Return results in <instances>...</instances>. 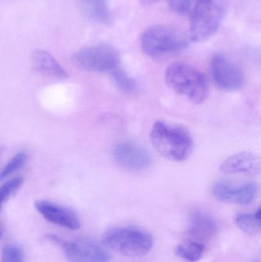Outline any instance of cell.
Returning <instances> with one entry per match:
<instances>
[{"instance_id":"1","label":"cell","mask_w":261,"mask_h":262,"mask_svg":"<svg viewBox=\"0 0 261 262\" xmlns=\"http://www.w3.org/2000/svg\"><path fill=\"white\" fill-rule=\"evenodd\" d=\"M150 139L156 150L173 161H184L193 151V137L182 126L156 121L150 133Z\"/></svg>"},{"instance_id":"2","label":"cell","mask_w":261,"mask_h":262,"mask_svg":"<svg viewBox=\"0 0 261 262\" xmlns=\"http://www.w3.org/2000/svg\"><path fill=\"white\" fill-rule=\"evenodd\" d=\"M165 79L170 89L196 104H202L209 95V83L205 75L185 63L170 64L165 71Z\"/></svg>"},{"instance_id":"3","label":"cell","mask_w":261,"mask_h":262,"mask_svg":"<svg viewBox=\"0 0 261 262\" xmlns=\"http://www.w3.org/2000/svg\"><path fill=\"white\" fill-rule=\"evenodd\" d=\"M103 246L129 257L147 255L153 246V236L141 229L116 227L108 229L102 236Z\"/></svg>"},{"instance_id":"4","label":"cell","mask_w":261,"mask_h":262,"mask_svg":"<svg viewBox=\"0 0 261 262\" xmlns=\"http://www.w3.org/2000/svg\"><path fill=\"white\" fill-rule=\"evenodd\" d=\"M226 9L225 0H199L192 11V41L202 42L213 36L223 21Z\"/></svg>"},{"instance_id":"5","label":"cell","mask_w":261,"mask_h":262,"mask_svg":"<svg viewBox=\"0 0 261 262\" xmlns=\"http://www.w3.org/2000/svg\"><path fill=\"white\" fill-rule=\"evenodd\" d=\"M140 45L147 55L160 57L184 50L188 41L185 34L176 28L156 26L143 34Z\"/></svg>"},{"instance_id":"6","label":"cell","mask_w":261,"mask_h":262,"mask_svg":"<svg viewBox=\"0 0 261 262\" xmlns=\"http://www.w3.org/2000/svg\"><path fill=\"white\" fill-rule=\"evenodd\" d=\"M72 60L78 69L92 72H112L121 61L118 51L107 45L84 48L74 54Z\"/></svg>"},{"instance_id":"7","label":"cell","mask_w":261,"mask_h":262,"mask_svg":"<svg viewBox=\"0 0 261 262\" xmlns=\"http://www.w3.org/2000/svg\"><path fill=\"white\" fill-rule=\"evenodd\" d=\"M210 69L215 84L222 90L234 92L243 86L244 75L242 70L225 55H214Z\"/></svg>"},{"instance_id":"8","label":"cell","mask_w":261,"mask_h":262,"mask_svg":"<svg viewBox=\"0 0 261 262\" xmlns=\"http://www.w3.org/2000/svg\"><path fill=\"white\" fill-rule=\"evenodd\" d=\"M215 198L224 203L248 205L254 201L259 193L258 185L254 183L234 184L225 180L216 182L211 188Z\"/></svg>"},{"instance_id":"9","label":"cell","mask_w":261,"mask_h":262,"mask_svg":"<svg viewBox=\"0 0 261 262\" xmlns=\"http://www.w3.org/2000/svg\"><path fill=\"white\" fill-rule=\"evenodd\" d=\"M104 247L89 238L65 240L61 246L69 262H107L110 256Z\"/></svg>"},{"instance_id":"10","label":"cell","mask_w":261,"mask_h":262,"mask_svg":"<svg viewBox=\"0 0 261 262\" xmlns=\"http://www.w3.org/2000/svg\"><path fill=\"white\" fill-rule=\"evenodd\" d=\"M113 157L121 167L132 172L144 170L151 163L149 152L132 142H123L116 145L113 148Z\"/></svg>"},{"instance_id":"11","label":"cell","mask_w":261,"mask_h":262,"mask_svg":"<svg viewBox=\"0 0 261 262\" xmlns=\"http://www.w3.org/2000/svg\"><path fill=\"white\" fill-rule=\"evenodd\" d=\"M35 207L49 223L70 230H78L81 228L78 215L67 208L46 200L35 202Z\"/></svg>"},{"instance_id":"12","label":"cell","mask_w":261,"mask_h":262,"mask_svg":"<svg viewBox=\"0 0 261 262\" xmlns=\"http://www.w3.org/2000/svg\"><path fill=\"white\" fill-rule=\"evenodd\" d=\"M260 159L251 152H241L228 157L221 165L224 174H247L257 176L260 173Z\"/></svg>"},{"instance_id":"13","label":"cell","mask_w":261,"mask_h":262,"mask_svg":"<svg viewBox=\"0 0 261 262\" xmlns=\"http://www.w3.org/2000/svg\"><path fill=\"white\" fill-rule=\"evenodd\" d=\"M216 231L217 224L208 214L202 212L193 214L188 229V235L193 240L201 243L208 241L212 238Z\"/></svg>"},{"instance_id":"14","label":"cell","mask_w":261,"mask_h":262,"mask_svg":"<svg viewBox=\"0 0 261 262\" xmlns=\"http://www.w3.org/2000/svg\"><path fill=\"white\" fill-rule=\"evenodd\" d=\"M32 63L34 69L42 75L58 79H65L69 77L62 66L46 51L35 50L32 55Z\"/></svg>"},{"instance_id":"15","label":"cell","mask_w":261,"mask_h":262,"mask_svg":"<svg viewBox=\"0 0 261 262\" xmlns=\"http://www.w3.org/2000/svg\"><path fill=\"white\" fill-rule=\"evenodd\" d=\"M80 11L87 18L101 24H109L112 14L107 0H76Z\"/></svg>"},{"instance_id":"16","label":"cell","mask_w":261,"mask_h":262,"mask_svg":"<svg viewBox=\"0 0 261 262\" xmlns=\"http://www.w3.org/2000/svg\"><path fill=\"white\" fill-rule=\"evenodd\" d=\"M205 245L193 239L185 240L176 248V253L179 258L188 262L199 261L205 252Z\"/></svg>"},{"instance_id":"17","label":"cell","mask_w":261,"mask_h":262,"mask_svg":"<svg viewBox=\"0 0 261 262\" xmlns=\"http://www.w3.org/2000/svg\"><path fill=\"white\" fill-rule=\"evenodd\" d=\"M261 209H258L254 214L242 213L236 216L238 227L245 233L255 235L260 232Z\"/></svg>"},{"instance_id":"18","label":"cell","mask_w":261,"mask_h":262,"mask_svg":"<svg viewBox=\"0 0 261 262\" xmlns=\"http://www.w3.org/2000/svg\"><path fill=\"white\" fill-rule=\"evenodd\" d=\"M112 78L116 85L127 93H133L137 89L136 81L119 68L112 72Z\"/></svg>"},{"instance_id":"19","label":"cell","mask_w":261,"mask_h":262,"mask_svg":"<svg viewBox=\"0 0 261 262\" xmlns=\"http://www.w3.org/2000/svg\"><path fill=\"white\" fill-rule=\"evenodd\" d=\"M23 182L24 180L22 177H17L11 179L0 186V212L5 203L22 186Z\"/></svg>"},{"instance_id":"20","label":"cell","mask_w":261,"mask_h":262,"mask_svg":"<svg viewBox=\"0 0 261 262\" xmlns=\"http://www.w3.org/2000/svg\"><path fill=\"white\" fill-rule=\"evenodd\" d=\"M24 252L17 245H6L2 250L1 262H24Z\"/></svg>"},{"instance_id":"21","label":"cell","mask_w":261,"mask_h":262,"mask_svg":"<svg viewBox=\"0 0 261 262\" xmlns=\"http://www.w3.org/2000/svg\"><path fill=\"white\" fill-rule=\"evenodd\" d=\"M27 160V156L25 152H20L15 154L9 163L5 166L3 170L0 172V180L7 177L12 172L18 170L20 168L22 167Z\"/></svg>"},{"instance_id":"22","label":"cell","mask_w":261,"mask_h":262,"mask_svg":"<svg viewBox=\"0 0 261 262\" xmlns=\"http://www.w3.org/2000/svg\"><path fill=\"white\" fill-rule=\"evenodd\" d=\"M199 0H167L170 7L178 13L185 14L192 12Z\"/></svg>"},{"instance_id":"23","label":"cell","mask_w":261,"mask_h":262,"mask_svg":"<svg viewBox=\"0 0 261 262\" xmlns=\"http://www.w3.org/2000/svg\"><path fill=\"white\" fill-rule=\"evenodd\" d=\"M140 1L143 5L147 6V5H152L153 3H156L158 0H140Z\"/></svg>"},{"instance_id":"24","label":"cell","mask_w":261,"mask_h":262,"mask_svg":"<svg viewBox=\"0 0 261 262\" xmlns=\"http://www.w3.org/2000/svg\"><path fill=\"white\" fill-rule=\"evenodd\" d=\"M2 236V232H1V230H0V237Z\"/></svg>"}]
</instances>
